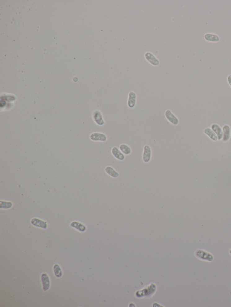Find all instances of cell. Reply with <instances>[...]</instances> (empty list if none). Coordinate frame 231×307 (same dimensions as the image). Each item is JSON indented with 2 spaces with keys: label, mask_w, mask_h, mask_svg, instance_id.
<instances>
[{
  "label": "cell",
  "mask_w": 231,
  "mask_h": 307,
  "mask_svg": "<svg viewBox=\"0 0 231 307\" xmlns=\"http://www.w3.org/2000/svg\"><path fill=\"white\" fill-rule=\"evenodd\" d=\"M195 255L196 258L204 262H212L214 260L213 254L204 249H197L195 251Z\"/></svg>",
  "instance_id": "1"
},
{
  "label": "cell",
  "mask_w": 231,
  "mask_h": 307,
  "mask_svg": "<svg viewBox=\"0 0 231 307\" xmlns=\"http://www.w3.org/2000/svg\"><path fill=\"white\" fill-rule=\"evenodd\" d=\"M164 115H165V118L171 124L176 126L179 124V119L176 115L172 113V112L170 110H166Z\"/></svg>",
  "instance_id": "2"
},
{
  "label": "cell",
  "mask_w": 231,
  "mask_h": 307,
  "mask_svg": "<svg viewBox=\"0 0 231 307\" xmlns=\"http://www.w3.org/2000/svg\"><path fill=\"white\" fill-rule=\"evenodd\" d=\"M93 118L95 122L98 125L102 126L105 123L103 115L100 110H96L94 111L93 114Z\"/></svg>",
  "instance_id": "3"
},
{
  "label": "cell",
  "mask_w": 231,
  "mask_h": 307,
  "mask_svg": "<svg viewBox=\"0 0 231 307\" xmlns=\"http://www.w3.org/2000/svg\"><path fill=\"white\" fill-rule=\"evenodd\" d=\"M152 157V150L150 146L145 145L144 147L143 153V161L144 163H148L150 162Z\"/></svg>",
  "instance_id": "4"
},
{
  "label": "cell",
  "mask_w": 231,
  "mask_h": 307,
  "mask_svg": "<svg viewBox=\"0 0 231 307\" xmlns=\"http://www.w3.org/2000/svg\"><path fill=\"white\" fill-rule=\"evenodd\" d=\"M91 140L95 141L105 142L107 141V136L105 134L101 132H94L90 136Z\"/></svg>",
  "instance_id": "5"
},
{
  "label": "cell",
  "mask_w": 231,
  "mask_h": 307,
  "mask_svg": "<svg viewBox=\"0 0 231 307\" xmlns=\"http://www.w3.org/2000/svg\"><path fill=\"white\" fill-rule=\"evenodd\" d=\"M144 57L147 61H148L153 66H158L160 64L158 59L151 52H146L144 54Z\"/></svg>",
  "instance_id": "6"
},
{
  "label": "cell",
  "mask_w": 231,
  "mask_h": 307,
  "mask_svg": "<svg viewBox=\"0 0 231 307\" xmlns=\"http://www.w3.org/2000/svg\"><path fill=\"white\" fill-rule=\"evenodd\" d=\"M41 281L43 291L45 292L48 291L50 288L51 285L50 278L48 274L46 273H42L41 275Z\"/></svg>",
  "instance_id": "7"
},
{
  "label": "cell",
  "mask_w": 231,
  "mask_h": 307,
  "mask_svg": "<svg viewBox=\"0 0 231 307\" xmlns=\"http://www.w3.org/2000/svg\"><path fill=\"white\" fill-rule=\"evenodd\" d=\"M31 223L34 226L41 228L43 229H46L47 228V223L38 218H33L32 219Z\"/></svg>",
  "instance_id": "8"
},
{
  "label": "cell",
  "mask_w": 231,
  "mask_h": 307,
  "mask_svg": "<svg viewBox=\"0 0 231 307\" xmlns=\"http://www.w3.org/2000/svg\"><path fill=\"white\" fill-rule=\"evenodd\" d=\"M137 97L135 93L133 91H131L129 93L128 98V106L131 109L134 108L136 103Z\"/></svg>",
  "instance_id": "9"
},
{
  "label": "cell",
  "mask_w": 231,
  "mask_h": 307,
  "mask_svg": "<svg viewBox=\"0 0 231 307\" xmlns=\"http://www.w3.org/2000/svg\"><path fill=\"white\" fill-rule=\"evenodd\" d=\"M111 152H112L113 156L118 160H120V161H123L125 159V156L124 154L122 153V151L118 147H116V146H114L112 148Z\"/></svg>",
  "instance_id": "10"
},
{
  "label": "cell",
  "mask_w": 231,
  "mask_h": 307,
  "mask_svg": "<svg viewBox=\"0 0 231 307\" xmlns=\"http://www.w3.org/2000/svg\"><path fill=\"white\" fill-rule=\"evenodd\" d=\"M70 226L82 232H85L87 230V227H86V226L84 224L79 222H72L70 223Z\"/></svg>",
  "instance_id": "11"
},
{
  "label": "cell",
  "mask_w": 231,
  "mask_h": 307,
  "mask_svg": "<svg viewBox=\"0 0 231 307\" xmlns=\"http://www.w3.org/2000/svg\"><path fill=\"white\" fill-rule=\"evenodd\" d=\"M211 128L217 136L218 140H222L223 137V132L220 127L217 124L214 123L211 126Z\"/></svg>",
  "instance_id": "12"
},
{
  "label": "cell",
  "mask_w": 231,
  "mask_h": 307,
  "mask_svg": "<svg viewBox=\"0 0 231 307\" xmlns=\"http://www.w3.org/2000/svg\"><path fill=\"white\" fill-rule=\"evenodd\" d=\"M223 141L224 142H227L229 141L231 136L230 128L228 125L224 126L223 128Z\"/></svg>",
  "instance_id": "13"
},
{
  "label": "cell",
  "mask_w": 231,
  "mask_h": 307,
  "mask_svg": "<svg viewBox=\"0 0 231 307\" xmlns=\"http://www.w3.org/2000/svg\"><path fill=\"white\" fill-rule=\"evenodd\" d=\"M105 171L109 176L112 178H116L119 176V173L115 170L114 168L111 166H107L105 168Z\"/></svg>",
  "instance_id": "14"
},
{
  "label": "cell",
  "mask_w": 231,
  "mask_h": 307,
  "mask_svg": "<svg viewBox=\"0 0 231 307\" xmlns=\"http://www.w3.org/2000/svg\"><path fill=\"white\" fill-rule=\"evenodd\" d=\"M205 39L208 41L217 42L220 41V37L217 35L212 33H206L204 36Z\"/></svg>",
  "instance_id": "15"
},
{
  "label": "cell",
  "mask_w": 231,
  "mask_h": 307,
  "mask_svg": "<svg viewBox=\"0 0 231 307\" xmlns=\"http://www.w3.org/2000/svg\"><path fill=\"white\" fill-rule=\"evenodd\" d=\"M119 149L124 155H130L132 152L131 149L128 145L125 144H121L119 146Z\"/></svg>",
  "instance_id": "16"
},
{
  "label": "cell",
  "mask_w": 231,
  "mask_h": 307,
  "mask_svg": "<svg viewBox=\"0 0 231 307\" xmlns=\"http://www.w3.org/2000/svg\"><path fill=\"white\" fill-rule=\"evenodd\" d=\"M204 133L207 135L211 139L214 141H216L218 140V138L217 136L216 135L215 132L210 128H206L204 130Z\"/></svg>",
  "instance_id": "17"
},
{
  "label": "cell",
  "mask_w": 231,
  "mask_h": 307,
  "mask_svg": "<svg viewBox=\"0 0 231 307\" xmlns=\"http://www.w3.org/2000/svg\"><path fill=\"white\" fill-rule=\"evenodd\" d=\"M53 270H54V274L56 277H58V278H60V277H62L63 272H62V270H61L59 264H56L54 265Z\"/></svg>",
  "instance_id": "18"
},
{
  "label": "cell",
  "mask_w": 231,
  "mask_h": 307,
  "mask_svg": "<svg viewBox=\"0 0 231 307\" xmlns=\"http://www.w3.org/2000/svg\"><path fill=\"white\" fill-rule=\"evenodd\" d=\"M13 203L11 202L2 201L0 202V208L2 209H10Z\"/></svg>",
  "instance_id": "19"
},
{
  "label": "cell",
  "mask_w": 231,
  "mask_h": 307,
  "mask_svg": "<svg viewBox=\"0 0 231 307\" xmlns=\"http://www.w3.org/2000/svg\"><path fill=\"white\" fill-rule=\"evenodd\" d=\"M228 81L229 84L230 86L231 87V75H229L228 76Z\"/></svg>",
  "instance_id": "20"
},
{
  "label": "cell",
  "mask_w": 231,
  "mask_h": 307,
  "mask_svg": "<svg viewBox=\"0 0 231 307\" xmlns=\"http://www.w3.org/2000/svg\"><path fill=\"white\" fill-rule=\"evenodd\" d=\"M229 254H230V255H231V249H230V250H229Z\"/></svg>",
  "instance_id": "21"
}]
</instances>
